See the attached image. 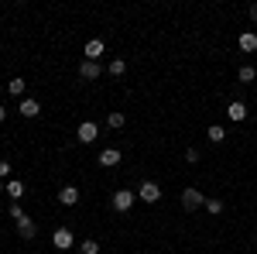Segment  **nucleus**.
Instances as JSON below:
<instances>
[{
    "label": "nucleus",
    "instance_id": "obj_1",
    "mask_svg": "<svg viewBox=\"0 0 257 254\" xmlns=\"http://www.w3.org/2000/svg\"><path fill=\"white\" fill-rule=\"evenodd\" d=\"M182 206L192 213V210H199V206H206V196L199 193L196 186H189V189H182Z\"/></svg>",
    "mask_w": 257,
    "mask_h": 254
},
{
    "label": "nucleus",
    "instance_id": "obj_2",
    "mask_svg": "<svg viewBox=\"0 0 257 254\" xmlns=\"http://www.w3.org/2000/svg\"><path fill=\"white\" fill-rule=\"evenodd\" d=\"M134 196H138V193H131V189H120V193H113V210H117V213H127V210L134 206Z\"/></svg>",
    "mask_w": 257,
    "mask_h": 254
},
{
    "label": "nucleus",
    "instance_id": "obj_3",
    "mask_svg": "<svg viewBox=\"0 0 257 254\" xmlns=\"http://www.w3.org/2000/svg\"><path fill=\"white\" fill-rule=\"evenodd\" d=\"M52 244H55L59 251H69V247L76 244V237H72V230H69V227H59V230L52 234Z\"/></svg>",
    "mask_w": 257,
    "mask_h": 254
},
{
    "label": "nucleus",
    "instance_id": "obj_4",
    "mask_svg": "<svg viewBox=\"0 0 257 254\" xmlns=\"http://www.w3.org/2000/svg\"><path fill=\"white\" fill-rule=\"evenodd\" d=\"M76 137H79L82 144H93V141L99 137V127L93 124V120H82V124H79V131H76Z\"/></svg>",
    "mask_w": 257,
    "mask_h": 254
},
{
    "label": "nucleus",
    "instance_id": "obj_5",
    "mask_svg": "<svg viewBox=\"0 0 257 254\" xmlns=\"http://www.w3.org/2000/svg\"><path fill=\"white\" fill-rule=\"evenodd\" d=\"M138 196L144 199V203H158V199H161V186H158V182H141Z\"/></svg>",
    "mask_w": 257,
    "mask_h": 254
},
{
    "label": "nucleus",
    "instance_id": "obj_6",
    "mask_svg": "<svg viewBox=\"0 0 257 254\" xmlns=\"http://www.w3.org/2000/svg\"><path fill=\"white\" fill-rule=\"evenodd\" d=\"M79 76L86 79V82H96V79L103 76V65H99V62H89V59H86V62L79 65Z\"/></svg>",
    "mask_w": 257,
    "mask_h": 254
},
{
    "label": "nucleus",
    "instance_id": "obj_7",
    "mask_svg": "<svg viewBox=\"0 0 257 254\" xmlns=\"http://www.w3.org/2000/svg\"><path fill=\"white\" fill-rule=\"evenodd\" d=\"M59 203L62 206H76V203H79V189H76V186H62L59 189Z\"/></svg>",
    "mask_w": 257,
    "mask_h": 254
},
{
    "label": "nucleus",
    "instance_id": "obj_8",
    "mask_svg": "<svg viewBox=\"0 0 257 254\" xmlns=\"http://www.w3.org/2000/svg\"><path fill=\"white\" fill-rule=\"evenodd\" d=\"M99 165H103V168L120 165V151H117V148H103V151H99Z\"/></svg>",
    "mask_w": 257,
    "mask_h": 254
},
{
    "label": "nucleus",
    "instance_id": "obj_9",
    "mask_svg": "<svg viewBox=\"0 0 257 254\" xmlns=\"http://www.w3.org/2000/svg\"><path fill=\"white\" fill-rule=\"evenodd\" d=\"M82 55H86V59H89V62H96L99 55H103V41H99V38L86 41V48H82Z\"/></svg>",
    "mask_w": 257,
    "mask_h": 254
},
{
    "label": "nucleus",
    "instance_id": "obj_10",
    "mask_svg": "<svg viewBox=\"0 0 257 254\" xmlns=\"http://www.w3.org/2000/svg\"><path fill=\"white\" fill-rule=\"evenodd\" d=\"M226 114H230V120H243L247 117V103H243V100H230Z\"/></svg>",
    "mask_w": 257,
    "mask_h": 254
},
{
    "label": "nucleus",
    "instance_id": "obj_11",
    "mask_svg": "<svg viewBox=\"0 0 257 254\" xmlns=\"http://www.w3.org/2000/svg\"><path fill=\"white\" fill-rule=\"evenodd\" d=\"M18 110L24 114V117H38V114H41V103L28 97V100H21V107H18Z\"/></svg>",
    "mask_w": 257,
    "mask_h": 254
},
{
    "label": "nucleus",
    "instance_id": "obj_12",
    "mask_svg": "<svg viewBox=\"0 0 257 254\" xmlns=\"http://www.w3.org/2000/svg\"><path fill=\"white\" fill-rule=\"evenodd\" d=\"M237 45H240V52H257V35L254 31H243Z\"/></svg>",
    "mask_w": 257,
    "mask_h": 254
},
{
    "label": "nucleus",
    "instance_id": "obj_13",
    "mask_svg": "<svg viewBox=\"0 0 257 254\" xmlns=\"http://www.w3.org/2000/svg\"><path fill=\"white\" fill-rule=\"evenodd\" d=\"M4 193L11 196V199H21V196H24V182H21V179H7Z\"/></svg>",
    "mask_w": 257,
    "mask_h": 254
},
{
    "label": "nucleus",
    "instance_id": "obj_14",
    "mask_svg": "<svg viewBox=\"0 0 257 254\" xmlns=\"http://www.w3.org/2000/svg\"><path fill=\"white\" fill-rule=\"evenodd\" d=\"M206 137H209V144H223V141H226V131H223L219 124H213V127L206 131Z\"/></svg>",
    "mask_w": 257,
    "mask_h": 254
},
{
    "label": "nucleus",
    "instance_id": "obj_15",
    "mask_svg": "<svg viewBox=\"0 0 257 254\" xmlns=\"http://www.w3.org/2000/svg\"><path fill=\"white\" fill-rule=\"evenodd\" d=\"M18 234L24 237V240H35L38 230H35V223H31V220H24V223H18Z\"/></svg>",
    "mask_w": 257,
    "mask_h": 254
},
{
    "label": "nucleus",
    "instance_id": "obj_16",
    "mask_svg": "<svg viewBox=\"0 0 257 254\" xmlns=\"http://www.w3.org/2000/svg\"><path fill=\"white\" fill-rule=\"evenodd\" d=\"M237 79H240V82H254V79H257V69H254V65H240Z\"/></svg>",
    "mask_w": 257,
    "mask_h": 254
},
{
    "label": "nucleus",
    "instance_id": "obj_17",
    "mask_svg": "<svg viewBox=\"0 0 257 254\" xmlns=\"http://www.w3.org/2000/svg\"><path fill=\"white\" fill-rule=\"evenodd\" d=\"M106 124H110V127H113V131H120V127H123V124H127V117H123V114H120V110H113V114H110V117H106Z\"/></svg>",
    "mask_w": 257,
    "mask_h": 254
},
{
    "label": "nucleus",
    "instance_id": "obj_18",
    "mask_svg": "<svg viewBox=\"0 0 257 254\" xmlns=\"http://www.w3.org/2000/svg\"><path fill=\"white\" fill-rule=\"evenodd\" d=\"M24 86H28L24 79H11V82H7V90H11V97H24Z\"/></svg>",
    "mask_w": 257,
    "mask_h": 254
},
{
    "label": "nucleus",
    "instance_id": "obj_19",
    "mask_svg": "<svg viewBox=\"0 0 257 254\" xmlns=\"http://www.w3.org/2000/svg\"><path fill=\"white\" fill-rule=\"evenodd\" d=\"M106 72H110V76H123V72H127V62H123V59H113Z\"/></svg>",
    "mask_w": 257,
    "mask_h": 254
},
{
    "label": "nucleus",
    "instance_id": "obj_20",
    "mask_svg": "<svg viewBox=\"0 0 257 254\" xmlns=\"http://www.w3.org/2000/svg\"><path fill=\"white\" fill-rule=\"evenodd\" d=\"M79 251H82V254H99V244L89 237V240H82V244H79Z\"/></svg>",
    "mask_w": 257,
    "mask_h": 254
},
{
    "label": "nucleus",
    "instance_id": "obj_21",
    "mask_svg": "<svg viewBox=\"0 0 257 254\" xmlns=\"http://www.w3.org/2000/svg\"><path fill=\"white\" fill-rule=\"evenodd\" d=\"M11 220H18V223H24V220H28V213L21 210L18 203H11Z\"/></svg>",
    "mask_w": 257,
    "mask_h": 254
},
{
    "label": "nucleus",
    "instance_id": "obj_22",
    "mask_svg": "<svg viewBox=\"0 0 257 254\" xmlns=\"http://www.w3.org/2000/svg\"><path fill=\"white\" fill-rule=\"evenodd\" d=\"M206 210L216 216V213H223V199H206Z\"/></svg>",
    "mask_w": 257,
    "mask_h": 254
},
{
    "label": "nucleus",
    "instance_id": "obj_23",
    "mask_svg": "<svg viewBox=\"0 0 257 254\" xmlns=\"http://www.w3.org/2000/svg\"><path fill=\"white\" fill-rule=\"evenodd\" d=\"M11 176V161H4V158H0V179H7Z\"/></svg>",
    "mask_w": 257,
    "mask_h": 254
},
{
    "label": "nucleus",
    "instance_id": "obj_24",
    "mask_svg": "<svg viewBox=\"0 0 257 254\" xmlns=\"http://www.w3.org/2000/svg\"><path fill=\"white\" fill-rule=\"evenodd\" d=\"M185 161H192V165L199 161V151H196V148H189V151H185Z\"/></svg>",
    "mask_w": 257,
    "mask_h": 254
},
{
    "label": "nucleus",
    "instance_id": "obj_25",
    "mask_svg": "<svg viewBox=\"0 0 257 254\" xmlns=\"http://www.w3.org/2000/svg\"><path fill=\"white\" fill-rule=\"evenodd\" d=\"M250 21H257V4H250Z\"/></svg>",
    "mask_w": 257,
    "mask_h": 254
},
{
    "label": "nucleus",
    "instance_id": "obj_26",
    "mask_svg": "<svg viewBox=\"0 0 257 254\" xmlns=\"http://www.w3.org/2000/svg\"><path fill=\"white\" fill-rule=\"evenodd\" d=\"M4 117H7V107H0V120H4Z\"/></svg>",
    "mask_w": 257,
    "mask_h": 254
},
{
    "label": "nucleus",
    "instance_id": "obj_27",
    "mask_svg": "<svg viewBox=\"0 0 257 254\" xmlns=\"http://www.w3.org/2000/svg\"><path fill=\"white\" fill-rule=\"evenodd\" d=\"M0 193H4V186H0Z\"/></svg>",
    "mask_w": 257,
    "mask_h": 254
}]
</instances>
